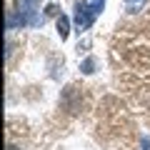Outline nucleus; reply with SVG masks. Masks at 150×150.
Wrapping results in <instances>:
<instances>
[{
    "mask_svg": "<svg viewBox=\"0 0 150 150\" xmlns=\"http://www.w3.org/2000/svg\"><path fill=\"white\" fill-rule=\"evenodd\" d=\"M43 23H45V18L38 10V0H18V15L8 13V30H13L15 25L38 28V25H43Z\"/></svg>",
    "mask_w": 150,
    "mask_h": 150,
    "instance_id": "1",
    "label": "nucleus"
},
{
    "mask_svg": "<svg viewBox=\"0 0 150 150\" xmlns=\"http://www.w3.org/2000/svg\"><path fill=\"white\" fill-rule=\"evenodd\" d=\"M95 10H93L90 0H78L75 3V25H78V33L88 30V28L95 23Z\"/></svg>",
    "mask_w": 150,
    "mask_h": 150,
    "instance_id": "2",
    "label": "nucleus"
},
{
    "mask_svg": "<svg viewBox=\"0 0 150 150\" xmlns=\"http://www.w3.org/2000/svg\"><path fill=\"white\" fill-rule=\"evenodd\" d=\"M58 35H60V40H65L70 35V20L65 15H58Z\"/></svg>",
    "mask_w": 150,
    "mask_h": 150,
    "instance_id": "3",
    "label": "nucleus"
},
{
    "mask_svg": "<svg viewBox=\"0 0 150 150\" xmlns=\"http://www.w3.org/2000/svg\"><path fill=\"white\" fill-rule=\"evenodd\" d=\"M145 3L148 0H125V10L128 13H140L145 8Z\"/></svg>",
    "mask_w": 150,
    "mask_h": 150,
    "instance_id": "4",
    "label": "nucleus"
},
{
    "mask_svg": "<svg viewBox=\"0 0 150 150\" xmlns=\"http://www.w3.org/2000/svg\"><path fill=\"white\" fill-rule=\"evenodd\" d=\"M80 70L85 75H93V73H95V58H85V60H83V65H80Z\"/></svg>",
    "mask_w": 150,
    "mask_h": 150,
    "instance_id": "5",
    "label": "nucleus"
},
{
    "mask_svg": "<svg viewBox=\"0 0 150 150\" xmlns=\"http://www.w3.org/2000/svg\"><path fill=\"white\" fill-rule=\"evenodd\" d=\"M90 5H93V10H95V15H100L103 8H105V0H90Z\"/></svg>",
    "mask_w": 150,
    "mask_h": 150,
    "instance_id": "6",
    "label": "nucleus"
},
{
    "mask_svg": "<svg viewBox=\"0 0 150 150\" xmlns=\"http://www.w3.org/2000/svg\"><path fill=\"white\" fill-rule=\"evenodd\" d=\"M143 150H150V138H148V135L143 138Z\"/></svg>",
    "mask_w": 150,
    "mask_h": 150,
    "instance_id": "7",
    "label": "nucleus"
},
{
    "mask_svg": "<svg viewBox=\"0 0 150 150\" xmlns=\"http://www.w3.org/2000/svg\"><path fill=\"white\" fill-rule=\"evenodd\" d=\"M5 150H20V148H18V145H8Z\"/></svg>",
    "mask_w": 150,
    "mask_h": 150,
    "instance_id": "8",
    "label": "nucleus"
}]
</instances>
